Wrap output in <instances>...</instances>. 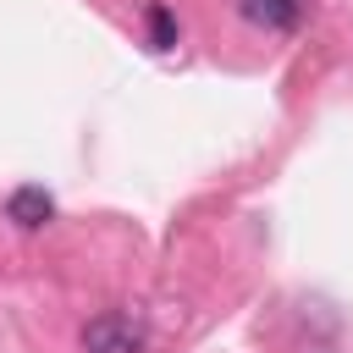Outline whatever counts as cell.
I'll list each match as a JSON object with an SVG mask.
<instances>
[{"label": "cell", "mask_w": 353, "mask_h": 353, "mask_svg": "<svg viewBox=\"0 0 353 353\" xmlns=\"http://www.w3.org/2000/svg\"><path fill=\"white\" fill-rule=\"evenodd\" d=\"M83 353H143V325L132 314H94L83 325Z\"/></svg>", "instance_id": "1"}, {"label": "cell", "mask_w": 353, "mask_h": 353, "mask_svg": "<svg viewBox=\"0 0 353 353\" xmlns=\"http://www.w3.org/2000/svg\"><path fill=\"white\" fill-rule=\"evenodd\" d=\"M50 215H55V199H50L44 188H17V193L6 199V221H17L22 232H39Z\"/></svg>", "instance_id": "2"}, {"label": "cell", "mask_w": 353, "mask_h": 353, "mask_svg": "<svg viewBox=\"0 0 353 353\" xmlns=\"http://www.w3.org/2000/svg\"><path fill=\"white\" fill-rule=\"evenodd\" d=\"M237 11L254 28H270V33H287L298 22V0H237Z\"/></svg>", "instance_id": "3"}, {"label": "cell", "mask_w": 353, "mask_h": 353, "mask_svg": "<svg viewBox=\"0 0 353 353\" xmlns=\"http://www.w3.org/2000/svg\"><path fill=\"white\" fill-rule=\"evenodd\" d=\"M143 22H149V50H176V33H182V28H176V17H171L165 6H149Z\"/></svg>", "instance_id": "4"}]
</instances>
